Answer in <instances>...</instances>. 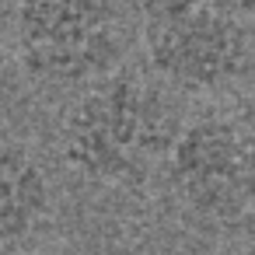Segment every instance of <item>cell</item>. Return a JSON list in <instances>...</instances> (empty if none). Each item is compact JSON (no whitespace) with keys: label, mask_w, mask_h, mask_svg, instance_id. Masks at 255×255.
Returning <instances> with one entry per match:
<instances>
[{"label":"cell","mask_w":255,"mask_h":255,"mask_svg":"<svg viewBox=\"0 0 255 255\" xmlns=\"http://www.w3.org/2000/svg\"><path fill=\"white\" fill-rule=\"evenodd\" d=\"M182 116L164 88L136 70H116L74 95L60 119L63 164L102 189H143L178 140Z\"/></svg>","instance_id":"6da1fadb"},{"label":"cell","mask_w":255,"mask_h":255,"mask_svg":"<svg viewBox=\"0 0 255 255\" xmlns=\"http://www.w3.org/2000/svg\"><path fill=\"white\" fill-rule=\"evenodd\" d=\"M140 42L154 77L192 98L224 95L252 67V32L227 0H143Z\"/></svg>","instance_id":"7a4b0ae2"},{"label":"cell","mask_w":255,"mask_h":255,"mask_svg":"<svg viewBox=\"0 0 255 255\" xmlns=\"http://www.w3.org/2000/svg\"><path fill=\"white\" fill-rule=\"evenodd\" d=\"M11 39L21 70L49 88H88L126 60V25L112 0H14Z\"/></svg>","instance_id":"3957f363"},{"label":"cell","mask_w":255,"mask_h":255,"mask_svg":"<svg viewBox=\"0 0 255 255\" xmlns=\"http://www.w3.org/2000/svg\"><path fill=\"white\" fill-rule=\"evenodd\" d=\"M161 175L192 217L245 220L255 213V116L203 112L185 119Z\"/></svg>","instance_id":"277c9868"},{"label":"cell","mask_w":255,"mask_h":255,"mask_svg":"<svg viewBox=\"0 0 255 255\" xmlns=\"http://www.w3.org/2000/svg\"><path fill=\"white\" fill-rule=\"evenodd\" d=\"M53 210V185L25 143L0 140V252L21 245Z\"/></svg>","instance_id":"5b68a950"},{"label":"cell","mask_w":255,"mask_h":255,"mask_svg":"<svg viewBox=\"0 0 255 255\" xmlns=\"http://www.w3.org/2000/svg\"><path fill=\"white\" fill-rule=\"evenodd\" d=\"M11 255H74L67 248H32V252H11Z\"/></svg>","instance_id":"8992f818"},{"label":"cell","mask_w":255,"mask_h":255,"mask_svg":"<svg viewBox=\"0 0 255 255\" xmlns=\"http://www.w3.org/2000/svg\"><path fill=\"white\" fill-rule=\"evenodd\" d=\"M4 67H7V49H4V42H0V74H4Z\"/></svg>","instance_id":"52a82bcc"},{"label":"cell","mask_w":255,"mask_h":255,"mask_svg":"<svg viewBox=\"0 0 255 255\" xmlns=\"http://www.w3.org/2000/svg\"><path fill=\"white\" fill-rule=\"evenodd\" d=\"M238 7H255V0H234Z\"/></svg>","instance_id":"ba28073f"},{"label":"cell","mask_w":255,"mask_h":255,"mask_svg":"<svg viewBox=\"0 0 255 255\" xmlns=\"http://www.w3.org/2000/svg\"><path fill=\"white\" fill-rule=\"evenodd\" d=\"M245 255H255V241H252V245H248V252H245Z\"/></svg>","instance_id":"9c48e42d"}]
</instances>
